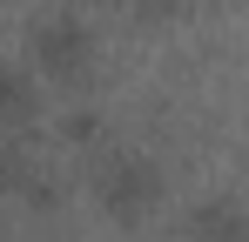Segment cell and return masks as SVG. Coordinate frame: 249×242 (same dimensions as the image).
<instances>
[{"label":"cell","instance_id":"6da1fadb","mask_svg":"<svg viewBox=\"0 0 249 242\" xmlns=\"http://www.w3.org/2000/svg\"><path fill=\"white\" fill-rule=\"evenodd\" d=\"M34 54H41L54 74H74V68L88 61V34H81V27H68V20H47L41 34H34Z\"/></svg>","mask_w":249,"mask_h":242},{"label":"cell","instance_id":"7a4b0ae2","mask_svg":"<svg viewBox=\"0 0 249 242\" xmlns=\"http://www.w3.org/2000/svg\"><path fill=\"white\" fill-rule=\"evenodd\" d=\"M101 195L115 202V208H142V202L155 195V175H148V161H115V168H108V175H101Z\"/></svg>","mask_w":249,"mask_h":242},{"label":"cell","instance_id":"3957f363","mask_svg":"<svg viewBox=\"0 0 249 242\" xmlns=\"http://www.w3.org/2000/svg\"><path fill=\"white\" fill-rule=\"evenodd\" d=\"M27 101H34V94H27V81L0 68V121H20V115H27Z\"/></svg>","mask_w":249,"mask_h":242}]
</instances>
